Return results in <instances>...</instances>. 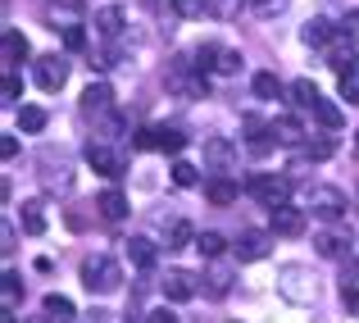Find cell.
Instances as JSON below:
<instances>
[{
  "instance_id": "23",
  "label": "cell",
  "mask_w": 359,
  "mask_h": 323,
  "mask_svg": "<svg viewBox=\"0 0 359 323\" xmlns=\"http://www.w3.org/2000/svg\"><path fill=\"white\" fill-rule=\"evenodd\" d=\"M123 23H128V14H123L118 5H105V9L96 14V32H100V37H118Z\"/></svg>"
},
{
  "instance_id": "22",
  "label": "cell",
  "mask_w": 359,
  "mask_h": 323,
  "mask_svg": "<svg viewBox=\"0 0 359 323\" xmlns=\"http://www.w3.org/2000/svg\"><path fill=\"white\" fill-rule=\"evenodd\" d=\"M96 214L109 218V223H118V218L128 214V201H123V192H100V196H96Z\"/></svg>"
},
{
  "instance_id": "14",
  "label": "cell",
  "mask_w": 359,
  "mask_h": 323,
  "mask_svg": "<svg viewBox=\"0 0 359 323\" xmlns=\"http://www.w3.org/2000/svg\"><path fill=\"white\" fill-rule=\"evenodd\" d=\"M196 287H201V282H196V278H191L187 269H173V273L164 278V296L173 301V305H182V301H191V296H196Z\"/></svg>"
},
{
  "instance_id": "33",
  "label": "cell",
  "mask_w": 359,
  "mask_h": 323,
  "mask_svg": "<svg viewBox=\"0 0 359 323\" xmlns=\"http://www.w3.org/2000/svg\"><path fill=\"white\" fill-rule=\"evenodd\" d=\"M18 128H23V132H41V128H46V110L18 105Z\"/></svg>"
},
{
  "instance_id": "6",
  "label": "cell",
  "mask_w": 359,
  "mask_h": 323,
  "mask_svg": "<svg viewBox=\"0 0 359 323\" xmlns=\"http://www.w3.org/2000/svg\"><path fill=\"white\" fill-rule=\"evenodd\" d=\"M32 78L41 91H60L64 82H69V60H60V55H41V60H32Z\"/></svg>"
},
{
  "instance_id": "8",
  "label": "cell",
  "mask_w": 359,
  "mask_h": 323,
  "mask_svg": "<svg viewBox=\"0 0 359 323\" xmlns=\"http://www.w3.org/2000/svg\"><path fill=\"white\" fill-rule=\"evenodd\" d=\"M41 183L50 187V192H69L73 187V169L64 155H55V150H46L41 155Z\"/></svg>"
},
{
  "instance_id": "32",
  "label": "cell",
  "mask_w": 359,
  "mask_h": 323,
  "mask_svg": "<svg viewBox=\"0 0 359 323\" xmlns=\"http://www.w3.org/2000/svg\"><path fill=\"white\" fill-rule=\"evenodd\" d=\"M155 146H159V150H168V155H177V150L187 146V137H182L177 128H155Z\"/></svg>"
},
{
  "instance_id": "5",
  "label": "cell",
  "mask_w": 359,
  "mask_h": 323,
  "mask_svg": "<svg viewBox=\"0 0 359 323\" xmlns=\"http://www.w3.org/2000/svg\"><path fill=\"white\" fill-rule=\"evenodd\" d=\"M245 192L273 210V205H287V192H291V187H287V178H278V173H255L250 183H245Z\"/></svg>"
},
{
  "instance_id": "1",
  "label": "cell",
  "mask_w": 359,
  "mask_h": 323,
  "mask_svg": "<svg viewBox=\"0 0 359 323\" xmlns=\"http://www.w3.org/2000/svg\"><path fill=\"white\" fill-rule=\"evenodd\" d=\"M278 296L291 301V305H314V301H318L314 269H305V264H282V269H278Z\"/></svg>"
},
{
  "instance_id": "39",
  "label": "cell",
  "mask_w": 359,
  "mask_h": 323,
  "mask_svg": "<svg viewBox=\"0 0 359 323\" xmlns=\"http://www.w3.org/2000/svg\"><path fill=\"white\" fill-rule=\"evenodd\" d=\"M214 73H223V78L241 73V55H237V51H223V55H219V64H214Z\"/></svg>"
},
{
  "instance_id": "42",
  "label": "cell",
  "mask_w": 359,
  "mask_h": 323,
  "mask_svg": "<svg viewBox=\"0 0 359 323\" xmlns=\"http://www.w3.org/2000/svg\"><path fill=\"white\" fill-rule=\"evenodd\" d=\"M250 9L259 18H273V14H282V9H287V0H250Z\"/></svg>"
},
{
  "instance_id": "3",
  "label": "cell",
  "mask_w": 359,
  "mask_h": 323,
  "mask_svg": "<svg viewBox=\"0 0 359 323\" xmlns=\"http://www.w3.org/2000/svg\"><path fill=\"white\" fill-rule=\"evenodd\" d=\"M305 201H309V210H314L318 218H327V223H341L346 210H351L346 192H341V187H327V183H314L305 192Z\"/></svg>"
},
{
  "instance_id": "43",
  "label": "cell",
  "mask_w": 359,
  "mask_h": 323,
  "mask_svg": "<svg viewBox=\"0 0 359 323\" xmlns=\"http://www.w3.org/2000/svg\"><path fill=\"white\" fill-rule=\"evenodd\" d=\"M0 91H5V100H9V105H14V100L23 96V82H18V73H14V69L5 73V87H0Z\"/></svg>"
},
{
  "instance_id": "10",
  "label": "cell",
  "mask_w": 359,
  "mask_h": 323,
  "mask_svg": "<svg viewBox=\"0 0 359 323\" xmlns=\"http://www.w3.org/2000/svg\"><path fill=\"white\" fill-rule=\"evenodd\" d=\"M87 164L96 169V173H105V178H118L123 173V155H118V150H109L105 141H91V146H87Z\"/></svg>"
},
{
  "instance_id": "37",
  "label": "cell",
  "mask_w": 359,
  "mask_h": 323,
  "mask_svg": "<svg viewBox=\"0 0 359 323\" xmlns=\"http://www.w3.org/2000/svg\"><path fill=\"white\" fill-rule=\"evenodd\" d=\"M210 9V0H173V14L177 18H201Z\"/></svg>"
},
{
  "instance_id": "12",
  "label": "cell",
  "mask_w": 359,
  "mask_h": 323,
  "mask_svg": "<svg viewBox=\"0 0 359 323\" xmlns=\"http://www.w3.org/2000/svg\"><path fill=\"white\" fill-rule=\"evenodd\" d=\"M78 105H82V114H96V119H105V114L114 110V91H109L105 82H91V87L82 91Z\"/></svg>"
},
{
  "instance_id": "7",
  "label": "cell",
  "mask_w": 359,
  "mask_h": 323,
  "mask_svg": "<svg viewBox=\"0 0 359 323\" xmlns=\"http://www.w3.org/2000/svg\"><path fill=\"white\" fill-rule=\"evenodd\" d=\"M273 237H278V232H259V228H250V232L237 237V246H232V251H237L241 264H255V260H264V255L273 251Z\"/></svg>"
},
{
  "instance_id": "18",
  "label": "cell",
  "mask_w": 359,
  "mask_h": 323,
  "mask_svg": "<svg viewBox=\"0 0 359 323\" xmlns=\"http://www.w3.org/2000/svg\"><path fill=\"white\" fill-rule=\"evenodd\" d=\"M332 37H337V23H332V18H309V23L300 27V41H305V46H327Z\"/></svg>"
},
{
  "instance_id": "17",
  "label": "cell",
  "mask_w": 359,
  "mask_h": 323,
  "mask_svg": "<svg viewBox=\"0 0 359 323\" xmlns=\"http://www.w3.org/2000/svg\"><path fill=\"white\" fill-rule=\"evenodd\" d=\"M287 96H291V105H296V110H309V114H314L318 100H323V96H318V87H314L309 78H296V82L287 87Z\"/></svg>"
},
{
  "instance_id": "48",
  "label": "cell",
  "mask_w": 359,
  "mask_h": 323,
  "mask_svg": "<svg viewBox=\"0 0 359 323\" xmlns=\"http://www.w3.org/2000/svg\"><path fill=\"white\" fill-rule=\"evenodd\" d=\"M341 296H346V305H351V310H359V291L351 287V282H346V287H341Z\"/></svg>"
},
{
  "instance_id": "38",
  "label": "cell",
  "mask_w": 359,
  "mask_h": 323,
  "mask_svg": "<svg viewBox=\"0 0 359 323\" xmlns=\"http://www.w3.org/2000/svg\"><path fill=\"white\" fill-rule=\"evenodd\" d=\"M173 183H177V187H196V183H201V173H196V164H187V159H177V164H173Z\"/></svg>"
},
{
  "instance_id": "28",
  "label": "cell",
  "mask_w": 359,
  "mask_h": 323,
  "mask_svg": "<svg viewBox=\"0 0 359 323\" xmlns=\"http://www.w3.org/2000/svg\"><path fill=\"white\" fill-rule=\"evenodd\" d=\"M196 246H201L205 260H219V255L228 251V237H223V232H201V237H196Z\"/></svg>"
},
{
  "instance_id": "40",
  "label": "cell",
  "mask_w": 359,
  "mask_h": 323,
  "mask_svg": "<svg viewBox=\"0 0 359 323\" xmlns=\"http://www.w3.org/2000/svg\"><path fill=\"white\" fill-rule=\"evenodd\" d=\"M332 155V137H318V141H305V159H327Z\"/></svg>"
},
{
  "instance_id": "46",
  "label": "cell",
  "mask_w": 359,
  "mask_h": 323,
  "mask_svg": "<svg viewBox=\"0 0 359 323\" xmlns=\"http://www.w3.org/2000/svg\"><path fill=\"white\" fill-rule=\"evenodd\" d=\"M0 155H5V159H14V155H18V141L9 137V132H5V137H0Z\"/></svg>"
},
{
  "instance_id": "30",
  "label": "cell",
  "mask_w": 359,
  "mask_h": 323,
  "mask_svg": "<svg viewBox=\"0 0 359 323\" xmlns=\"http://www.w3.org/2000/svg\"><path fill=\"white\" fill-rule=\"evenodd\" d=\"M205 291H210V296H228L232 291V273L228 269H210L205 273Z\"/></svg>"
},
{
  "instance_id": "2",
  "label": "cell",
  "mask_w": 359,
  "mask_h": 323,
  "mask_svg": "<svg viewBox=\"0 0 359 323\" xmlns=\"http://www.w3.org/2000/svg\"><path fill=\"white\" fill-rule=\"evenodd\" d=\"M82 287L96 291V296H109V291H118V287H123L118 260H109V255H91V260L82 264Z\"/></svg>"
},
{
  "instance_id": "16",
  "label": "cell",
  "mask_w": 359,
  "mask_h": 323,
  "mask_svg": "<svg viewBox=\"0 0 359 323\" xmlns=\"http://www.w3.org/2000/svg\"><path fill=\"white\" fill-rule=\"evenodd\" d=\"M237 196H241V187L232 183V178H223V173L205 183V201H210V205H232Z\"/></svg>"
},
{
  "instance_id": "26",
  "label": "cell",
  "mask_w": 359,
  "mask_h": 323,
  "mask_svg": "<svg viewBox=\"0 0 359 323\" xmlns=\"http://www.w3.org/2000/svg\"><path fill=\"white\" fill-rule=\"evenodd\" d=\"M273 132H278L282 146H300V141H305V128H300V119H291V114H282V119L273 123Z\"/></svg>"
},
{
  "instance_id": "34",
  "label": "cell",
  "mask_w": 359,
  "mask_h": 323,
  "mask_svg": "<svg viewBox=\"0 0 359 323\" xmlns=\"http://www.w3.org/2000/svg\"><path fill=\"white\" fill-rule=\"evenodd\" d=\"M219 55H223V46H214V41H205V46H196V69H201V73H210L214 69V64H219Z\"/></svg>"
},
{
  "instance_id": "31",
  "label": "cell",
  "mask_w": 359,
  "mask_h": 323,
  "mask_svg": "<svg viewBox=\"0 0 359 323\" xmlns=\"http://www.w3.org/2000/svg\"><path fill=\"white\" fill-rule=\"evenodd\" d=\"M191 242H196V228L187 223V218H173V223H168V246L177 251V246H191Z\"/></svg>"
},
{
  "instance_id": "13",
  "label": "cell",
  "mask_w": 359,
  "mask_h": 323,
  "mask_svg": "<svg viewBox=\"0 0 359 323\" xmlns=\"http://www.w3.org/2000/svg\"><path fill=\"white\" fill-rule=\"evenodd\" d=\"M273 232L278 237H300L305 232V210H296V205H273Z\"/></svg>"
},
{
  "instance_id": "19",
  "label": "cell",
  "mask_w": 359,
  "mask_h": 323,
  "mask_svg": "<svg viewBox=\"0 0 359 323\" xmlns=\"http://www.w3.org/2000/svg\"><path fill=\"white\" fill-rule=\"evenodd\" d=\"M0 55H5V64L14 69V64L27 60V37L18 32V27H5V41H0Z\"/></svg>"
},
{
  "instance_id": "45",
  "label": "cell",
  "mask_w": 359,
  "mask_h": 323,
  "mask_svg": "<svg viewBox=\"0 0 359 323\" xmlns=\"http://www.w3.org/2000/svg\"><path fill=\"white\" fill-rule=\"evenodd\" d=\"M341 100H351V105H359V87L351 78H341Z\"/></svg>"
},
{
  "instance_id": "25",
  "label": "cell",
  "mask_w": 359,
  "mask_h": 323,
  "mask_svg": "<svg viewBox=\"0 0 359 323\" xmlns=\"http://www.w3.org/2000/svg\"><path fill=\"white\" fill-rule=\"evenodd\" d=\"M41 310H46V315H50L55 323H73V315H78V310H73V301H69V296H60V291H50V296L41 301Z\"/></svg>"
},
{
  "instance_id": "11",
  "label": "cell",
  "mask_w": 359,
  "mask_h": 323,
  "mask_svg": "<svg viewBox=\"0 0 359 323\" xmlns=\"http://www.w3.org/2000/svg\"><path fill=\"white\" fill-rule=\"evenodd\" d=\"M273 141H278L273 123H264V119H255V114H245V146H250L255 155H269Z\"/></svg>"
},
{
  "instance_id": "24",
  "label": "cell",
  "mask_w": 359,
  "mask_h": 323,
  "mask_svg": "<svg viewBox=\"0 0 359 323\" xmlns=\"http://www.w3.org/2000/svg\"><path fill=\"white\" fill-rule=\"evenodd\" d=\"M0 296H5V310H18V305H23V278H18L14 269L0 273Z\"/></svg>"
},
{
  "instance_id": "15",
  "label": "cell",
  "mask_w": 359,
  "mask_h": 323,
  "mask_svg": "<svg viewBox=\"0 0 359 323\" xmlns=\"http://www.w3.org/2000/svg\"><path fill=\"white\" fill-rule=\"evenodd\" d=\"M314 251L323 255V260H346V255H351V237H341V232H318L314 237Z\"/></svg>"
},
{
  "instance_id": "27",
  "label": "cell",
  "mask_w": 359,
  "mask_h": 323,
  "mask_svg": "<svg viewBox=\"0 0 359 323\" xmlns=\"http://www.w3.org/2000/svg\"><path fill=\"white\" fill-rule=\"evenodd\" d=\"M250 91H255L259 100H278V96H282L278 73H255V78H250Z\"/></svg>"
},
{
  "instance_id": "35",
  "label": "cell",
  "mask_w": 359,
  "mask_h": 323,
  "mask_svg": "<svg viewBox=\"0 0 359 323\" xmlns=\"http://www.w3.org/2000/svg\"><path fill=\"white\" fill-rule=\"evenodd\" d=\"M332 69L341 73V78H355V73H359V55H355V46H351V51H337V55H332Z\"/></svg>"
},
{
  "instance_id": "4",
  "label": "cell",
  "mask_w": 359,
  "mask_h": 323,
  "mask_svg": "<svg viewBox=\"0 0 359 323\" xmlns=\"http://www.w3.org/2000/svg\"><path fill=\"white\" fill-rule=\"evenodd\" d=\"M82 0H46V9H41V18H46V27H55V32H69V27H82Z\"/></svg>"
},
{
  "instance_id": "9",
  "label": "cell",
  "mask_w": 359,
  "mask_h": 323,
  "mask_svg": "<svg viewBox=\"0 0 359 323\" xmlns=\"http://www.w3.org/2000/svg\"><path fill=\"white\" fill-rule=\"evenodd\" d=\"M232 164H237V146H232L228 137H210V141H205V169H214V173H228Z\"/></svg>"
},
{
  "instance_id": "29",
  "label": "cell",
  "mask_w": 359,
  "mask_h": 323,
  "mask_svg": "<svg viewBox=\"0 0 359 323\" xmlns=\"http://www.w3.org/2000/svg\"><path fill=\"white\" fill-rule=\"evenodd\" d=\"M241 9H245V0H210V9H205V14L219 18V23H232Z\"/></svg>"
},
{
  "instance_id": "47",
  "label": "cell",
  "mask_w": 359,
  "mask_h": 323,
  "mask_svg": "<svg viewBox=\"0 0 359 323\" xmlns=\"http://www.w3.org/2000/svg\"><path fill=\"white\" fill-rule=\"evenodd\" d=\"M146 323H177V315H168V310H150Z\"/></svg>"
},
{
  "instance_id": "20",
  "label": "cell",
  "mask_w": 359,
  "mask_h": 323,
  "mask_svg": "<svg viewBox=\"0 0 359 323\" xmlns=\"http://www.w3.org/2000/svg\"><path fill=\"white\" fill-rule=\"evenodd\" d=\"M18 223H23V232L41 237V232H46V201H23V210H18Z\"/></svg>"
},
{
  "instance_id": "44",
  "label": "cell",
  "mask_w": 359,
  "mask_h": 323,
  "mask_svg": "<svg viewBox=\"0 0 359 323\" xmlns=\"http://www.w3.org/2000/svg\"><path fill=\"white\" fill-rule=\"evenodd\" d=\"M64 46H69V51H87V27H69V32H64Z\"/></svg>"
},
{
  "instance_id": "41",
  "label": "cell",
  "mask_w": 359,
  "mask_h": 323,
  "mask_svg": "<svg viewBox=\"0 0 359 323\" xmlns=\"http://www.w3.org/2000/svg\"><path fill=\"white\" fill-rule=\"evenodd\" d=\"M337 37H346L351 46L359 41V9H355V14H346V18H341V27H337Z\"/></svg>"
},
{
  "instance_id": "50",
  "label": "cell",
  "mask_w": 359,
  "mask_h": 323,
  "mask_svg": "<svg viewBox=\"0 0 359 323\" xmlns=\"http://www.w3.org/2000/svg\"><path fill=\"white\" fill-rule=\"evenodd\" d=\"M23 323H55L50 315H32V319H23Z\"/></svg>"
},
{
  "instance_id": "49",
  "label": "cell",
  "mask_w": 359,
  "mask_h": 323,
  "mask_svg": "<svg viewBox=\"0 0 359 323\" xmlns=\"http://www.w3.org/2000/svg\"><path fill=\"white\" fill-rule=\"evenodd\" d=\"M0 237H5L0 246H5V251H14V223H5V228H0Z\"/></svg>"
},
{
  "instance_id": "36",
  "label": "cell",
  "mask_w": 359,
  "mask_h": 323,
  "mask_svg": "<svg viewBox=\"0 0 359 323\" xmlns=\"http://www.w3.org/2000/svg\"><path fill=\"white\" fill-rule=\"evenodd\" d=\"M314 119H318V123H323V128H327V132H337V128H341V110H337V105H327V100H318V110H314Z\"/></svg>"
},
{
  "instance_id": "21",
  "label": "cell",
  "mask_w": 359,
  "mask_h": 323,
  "mask_svg": "<svg viewBox=\"0 0 359 323\" xmlns=\"http://www.w3.org/2000/svg\"><path fill=\"white\" fill-rule=\"evenodd\" d=\"M128 260L137 264V269H155V260H159L155 242H146V237H132V242H128Z\"/></svg>"
}]
</instances>
